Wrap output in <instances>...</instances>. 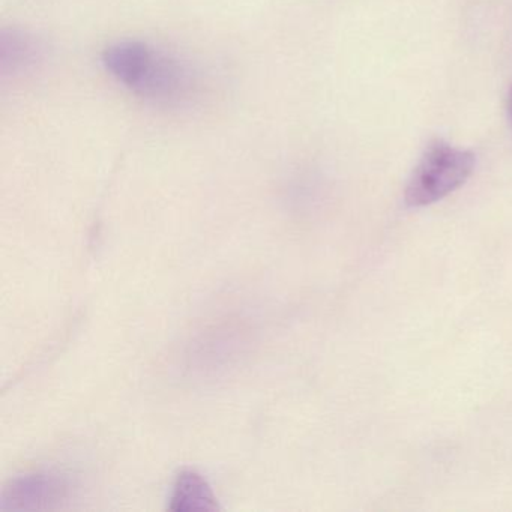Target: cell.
<instances>
[{
    "mask_svg": "<svg viewBox=\"0 0 512 512\" xmlns=\"http://www.w3.org/2000/svg\"><path fill=\"white\" fill-rule=\"evenodd\" d=\"M475 155L436 140L425 149L404 191V202L410 208H424L445 199L472 175Z\"/></svg>",
    "mask_w": 512,
    "mask_h": 512,
    "instance_id": "obj_2",
    "label": "cell"
},
{
    "mask_svg": "<svg viewBox=\"0 0 512 512\" xmlns=\"http://www.w3.org/2000/svg\"><path fill=\"white\" fill-rule=\"evenodd\" d=\"M104 64L122 85L167 106L191 100L196 89V76L187 64L137 41L110 46Z\"/></svg>",
    "mask_w": 512,
    "mask_h": 512,
    "instance_id": "obj_1",
    "label": "cell"
},
{
    "mask_svg": "<svg viewBox=\"0 0 512 512\" xmlns=\"http://www.w3.org/2000/svg\"><path fill=\"white\" fill-rule=\"evenodd\" d=\"M509 115H511L512 118V88L511 91H509Z\"/></svg>",
    "mask_w": 512,
    "mask_h": 512,
    "instance_id": "obj_3",
    "label": "cell"
}]
</instances>
